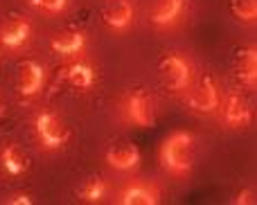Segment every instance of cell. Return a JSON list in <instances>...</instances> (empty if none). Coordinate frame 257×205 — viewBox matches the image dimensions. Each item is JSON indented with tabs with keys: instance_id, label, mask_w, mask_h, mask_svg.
Listing matches in <instances>:
<instances>
[{
	"instance_id": "cell-16",
	"label": "cell",
	"mask_w": 257,
	"mask_h": 205,
	"mask_svg": "<svg viewBox=\"0 0 257 205\" xmlns=\"http://www.w3.org/2000/svg\"><path fill=\"white\" fill-rule=\"evenodd\" d=\"M237 77L244 86H250L253 88L257 81V50L250 45V48L241 50L239 57H237Z\"/></svg>"
},
{
	"instance_id": "cell-1",
	"label": "cell",
	"mask_w": 257,
	"mask_h": 205,
	"mask_svg": "<svg viewBox=\"0 0 257 205\" xmlns=\"http://www.w3.org/2000/svg\"><path fill=\"white\" fill-rule=\"evenodd\" d=\"M196 158V138L190 131H174L165 138L158 149V160L165 174L174 178H187L194 169Z\"/></svg>"
},
{
	"instance_id": "cell-20",
	"label": "cell",
	"mask_w": 257,
	"mask_h": 205,
	"mask_svg": "<svg viewBox=\"0 0 257 205\" xmlns=\"http://www.w3.org/2000/svg\"><path fill=\"white\" fill-rule=\"evenodd\" d=\"M253 203H255L253 189H241V192H237L235 198H232V205H253Z\"/></svg>"
},
{
	"instance_id": "cell-10",
	"label": "cell",
	"mask_w": 257,
	"mask_h": 205,
	"mask_svg": "<svg viewBox=\"0 0 257 205\" xmlns=\"http://www.w3.org/2000/svg\"><path fill=\"white\" fill-rule=\"evenodd\" d=\"M32 36V23L25 16H14L0 25V45L7 50H21Z\"/></svg>"
},
{
	"instance_id": "cell-9",
	"label": "cell",
	"mask_w": 257,
	"mask_h": 205,
	"mask_svg": "<svg viewBox=\"0 0 257 205\" xmlns=\"http://www.w3.org/2000/svg\"><path fill=\"white\" fill-rule=\"evenodd\" d=\"M187 0H158L156 7L151 9V25L160 32L174 30L181 21V16L185 14Z\"/></svg>"
},
{
	"instance_id": "cell-13",
	"label": "cell",
	"mask_w": 257,
	"mask_h": 205,
	"mask_svg": "<svg viewBox=\"0 0 257 205\" xmlns=\"http://www.w3.org/2000/svg\"><path fill=\"white\" fill-rule=\"evenodd\" d=\"M0 169L7 176H23L30 169V156L16 142H9L0 149Z\"/></svg>"
},
{
	"instance_id": "cell-3",
	"label": "cell",
	"mask_w": 257,
	"mask_h": 205,
	"mask_svg": "<svg viewBox=\"0 0 257 205\" xmlns=\"http://www.w3.org/2000/svg\"><path fill=\"white\" fill-rule=\"evenodd\" d=\"M34 138L39 147L48 153L61 151L68 142H70V129L68 124L52 111H41L34 117Z\"/></svg>"
},
{
	"instance_id": "cell-11",
	"label": "cell",
	"mask_w": 257,
	"mask_h": 205,
	"mask_svg": "<svg viewBox=\"0 0 257 205\" xmlns=\"http://www.w3.org/2000/svg\"><path fill=\"white\" fill-rule=\"evenodd\" d=\"M133 16H136V9H133L131 0H113V3H108L102 12L104 25H106L111 32H115V34L126 32L128 27L133 25Z\"/></svg>"
},
{
	"instance_id": "cell-8",
	"label": "cell",
	"mask_w": 257,
	"mask_h": 205,
	"mask_svg": "<svg viewBox=\"0 0 257 205\" xmlns=\"http://www.w3.org/2000/svg\"><path fill=\"white\" fill-rule=\"evenodd\" d=\"M117 203L122 205H158L160 203V187L145 180H133L124 185L117 194Z\"/></svg>"
},
{
	"instance_id": "cell-2",
	"label": "cell",
	"mask_w": 257,
	"mask_h": 205,
	"mask_svg": "<svg viewBox=\"0 0 257 205\" xmlns=\"http://www.w3.org/2000/svg\"><path fill=\"white\" fill-rule=\"evenodd\" d=\"M120 120L138 129L154 126L158 120V99L147 88H131L120 102Z\"/></svg>"
},
{
	"instance_id": "cell-7",
	"label": "cell",
	"mask_w": 257,
	"mask_h": 205,
	"mask_svg": "<svg viewBox=\"0 0 257 205\" xmlns=\"http://www.w3.org/2000/svg\"><path fill=\"white\" fill-rule=\"evenodd\" d=\"M45 84V70L39 61H23L18 66V77H16V88L21 97L32 99L43 90Z\"/></svg>"
},
{
	"instance_id": "cell-19",
	"label": "cell",
	"mask_w": 257,
	"mask_h": 205,
	"mask_svg": "<svg viewBox=\"0 0 257 205\" xmlns=\"http://www.w3.org/2000/svg\"><path fill=\"white\" fill-rule=\"evenodd\" d=\"M30 5L39 12L50 14V16H59L68 9V0H30Z\"/></svg>"
},
{
	"instance_id": "cell-12",
	"label": "cell",
	"mask_w": 257,
	"mask_h": 205,
	"mask_svg": "<svg viewBox=\"0 0 257 205\" xmlns=\"http://www.w3.org/2000/svg\"><path fill=\"white\" fill-rule=\"evenodd\" d=\"M50 48L54 50L61 57H77V54H84L86 50V32L84 30H63L59 34L52 36L50 41Z\"/></svg>"
},
{
	"instance_id": "cell-15",
	"label": "cell",
	"mask_w": 257,
	"mask_h": 205,
	"mask_svg": "<svg viewBox=\"0 0 257 205\" xmlns=\"http://www.w3.org/2000/svg\"><path fill=\"white\" fill-rule=\"evenodd\" d=\"M61 79H66L77 90H88L95 84V70L86 61H72L66 70H61Z\"/></svg>"
},
{
	"instance_id": "cell-18",
	"label": "cell",
	"mask_w": 257,
	"mask_h": 205,
	"mask_svg": "<svg viewBox=\"0 0 257 205\" xmlns=\"http://www.w3.org/2000/svg\"><path fill=\"white\" fill-rule=\"evenodd\" d=\"M230 12L239 23H255V18H257V0H232Z\"/></svg>"
},
{
	"instance_id": "cell-21",
	"label": "cell",
	"mask_w": 257,
	"mask_h": 205,
	"mask_svg": "<svg viewBox=\"0 0 257 205\" xmlns=\"http://www.w3.org/2000/svg\"><path fill=\"white\" fill-rule=\"evenodd\" d=\"M7 205H32L34 203V198L30 196V194H12V196H7Z\"/></svg>"
},
{
	"instance_id": "cell-5",
	"label": "cell",
	"mask_w": 257,
	"mask_h": 205,
	"mask_svg": "<svg viewBox=\"0 0 257 205\" xmlns=\"http://www.w3.org/2000/svg\"><path fill=\"white\" fill-rule=\"evenodd\" d=\"M219 122L223 124V129H246L253 120V111H250L248 102L244 99V95L237 93V90H230L226 97H221L217 108Z\"/></svg>"
},
{
	"instance_id": "cell-6",
	"label": "cell",
	"mask_w": 257,
	"mask_h": 205,
	"mask_svg": "<svg viewBox=\"0 0 257 205\" xmlns=\"http://www.w3.org/2000/svg\"><path fill=\"white\" fill-rule=\"evenodd\" d=\"M219 102H221V90H219L214 77H210V75H205L203 79L199 81V86L187 95V106L194 113H201V115H212V113H217Z\"/></svg>"
},
{
	"instance_id": "cell-14",
	"label": "cell",
	"mask_w": 257,
	"mask_h": 205,
	"mask_svg": "<svg viewBox=\"0 0 257 205\" xmlns=\"http://www.w3.org/2000/svg\"><path fill=\"white\" fill-rule=\"evenodd\" d=\"M106 162H108V167H113L117 171H133L140 165V151L131 142L113 144L106 151Z\"/></svg>"
},
{
	"instance_id": "cell-17",
	"label": "cell",
	"mask_w": 257,
	"mask_h": 205,
	"mask_svg": "<svg viewBox=\"0 0 257 205\" xmlns=\"http://www.w3.org/2000/svg\"><path fill=\"white\" fill-rule=\"evenodd\" d=\"M108 194V183L106 178L102 176H90L84 185L79 187L77 196H79L81 203H88V205H95V203H102Z\"/></svg>"
},
{
	"instance_id": "cell-4",
	"label": "cell",
	"mask_w": 257,
	"mask_h": 205,
	"mask_svg": "<svg viewBox=\"0 0 257 205\" xmlns=\"http://www.w3.org/2000/svg\"><path fill=\"white\" fill-rule=\"evenodd\" d=\"M158 70L163 81L174 93H185L194 79V66L192 61L181 52H167L158 63Z\"/></svg>"
}]
</instances>
